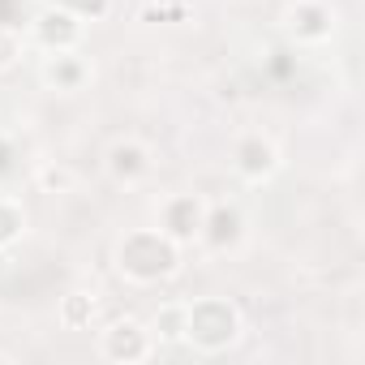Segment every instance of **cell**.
I'll return each mask as SVG.
<instances>
[{"label":"cell","mask_w":365,"mask_h":365,"mask_svg":"<svg viewBox=\"0 0 365 365\" xmlns=\"http://www.w3.org/2000/svg\"><path fill=\"white\" fill-rule=\"evenodd\" d=\"M237 168H241L250 180L271 176V172H275V146H271V142H262V138L241 142V150H237Z\"/></svg>","instance_id":"5"},{"label":"cell","mask_w":365,"mask_h":365,"mask_svg":"<svg viewBox=\"0 0 365 365\" xmlns=\"http://www.w3.org/2000/svg\"><path fill=\"white\" fill-rule=\"evenodd\" d=\"M103 352L116 361H142L146 356V335L138 322H112L103 335Z\"/></svg>","instance_id":"2"},{"label":"cell","mask_w":365,"mask_h":365,"mask_svg":"<svg viewBox=\"0 0 365 365\" xmlns=\"http://www.w3.org/2000/svg\"><path fill=\"white\" fill-rule=\"evenodd\" d=\"M288 26L301 39H322V35H331V14L318 5V0H301V5L288 14Z\"/></svg>","instance_id":"6"},{"label":"cell","mask_w":365,"mask_h":365,"mask_svg":"<svg viewBox=\"0 0 365 365\" xmlns=\"http://www.w3.org/2000/svg\"><path fill=\"white\" fill-rule=\"evenodd\" d=\"M202 224H207V215H202V202H198V198H176V202L168 207V237H172V241L198 237Z\"/></svg>","instance_id":"3"},{"label":"cell","mask_w":365,"mask_h":365,"mask_svg":"<svg viewBox=\"0 0 365 365\" xmlns=\"http://www.w3.org/2000/svg\"><path fill=\"white\" fill-rule=\"evenodd\" d=\"M185 331H190L198 344L220 348V344H228V339L237 335V314H232L228 305L211 301V305H198V309L185 314Z\"/></svg>","instance_id":"1"},{"label":"cell","mask_w":365,"mask_h":365,"mask_svg":"<svg viewBox=\"0 0 365 365\" xmlns=\"http://www.w3.org/2000/svg\"><path fill=\"white\" fill-rule=\"evenodd\" d=\"M35 31H39V39L52 48H73L78 43V22H73V14H65V9H48V14H39V22H35Z\"/></svg>","instance_id":"4"},{"label":"cell","mask_w":365,"mask_h":365,"mask_svg":"<svg viewBox=\"0 0 365 365\" xmlns=\"http://www.w3.org/2000/svg\"><path fill=\"white\" fill-rule=\"evenodd\" d=\"M43 78H48V82H56V86H65V91H73V86L82 82V65H73L65 52H56V61H48V65H43Z\"/></svg>","instance_id":"8"},{"label":"cell","mask_w":365,"mask_h":365,"mask_svg":"<svg viewBox=\"0 0 365 365\" xmlns=\"http://www.w3.org/2000/svg\"><path fill=\"white\" fill-rule=\"evenodd\" d=\"M18 56V43H14V31L9 26H0V65H9Z\"/></svg>","instance_id":"14"},{"label":"cell","mask_w":365,"mask_h":365,"mask_svg":"<svg viewBox=\"0 0 365 365\" xmlns=\"http://www.w3.org/2000/svg\"><path fill=\"white\" fill-rule=\"evenodd\" d=\"M39 190H43V194H65V190H73V172L48 163V168L39 172Z\"/></svg>","instance_id":"10"},{"label":"cell","mask_w":365,"mask_h":365,"mask_svg":"<svg viewBox=\"0 0 365 365\" xmlns=\"http://www.w3.org/2000/svg\"><path fill=\"white\" fill-rule=\"evenodd\" d=\"M202 228H215V232H211V241H215V245H228V241L241 232V215H237V211H215V215H211V224H202Z\"/></svg>","instance_id":"9"},{"label":"cell","mask_w":365,"mask_h":365,"mask_svg":"<svg viewBox=\"0 0 365 365\" xmlns=\"http://www.w3.org/2000/svg\"><path fill=\"white\" fill-rule=\"evenodd\" d=\"M155 327H163V339H180L185 335V309H168Z\"/></svg>","instance_id":"12"},{"label":"cell","mask_w":365,"mask_h":365,"mask_svg":"<svg viewBox=\"0 0 365 365\" xmlns=\"http://www.w3.org/2000/svg\"><path fill=\"white\" fill-rule=\"evenodd\" d=\"M91 314H95L91 297H82V292L65 297V327H82V322H91Z\"/></svg>","instance_id":"11"},{"label":"cell","mask_w":365,"mask_h":365,"mask_svg":"<svg viewBox=\"0 0 365 365\" xmlns=\"http://www.w3.org/2000/svg\"><path fill=\"white\" fill-rule=\"evenodd\" d=\"M108 168H112L116 180H133V176H142V172L150 168V159H146V150H142L138 142H116V146L108 150Z\"/></svg>","instance_id":"7"},{"label":"cell","mask_w":365,"mask_h":365,"mask_svg":"<svg viewBox=\"0 0 365 365\" xmlns=\"http://www.w3.org/2000/svg\"><path fill=\"white\" fill-rule=\"evenodd\" d=\"M18 228H22L18 211H14V207H0V245H5V241H14V237H18Z\"/></svg>","instance_id":"13"}]
</instances>
